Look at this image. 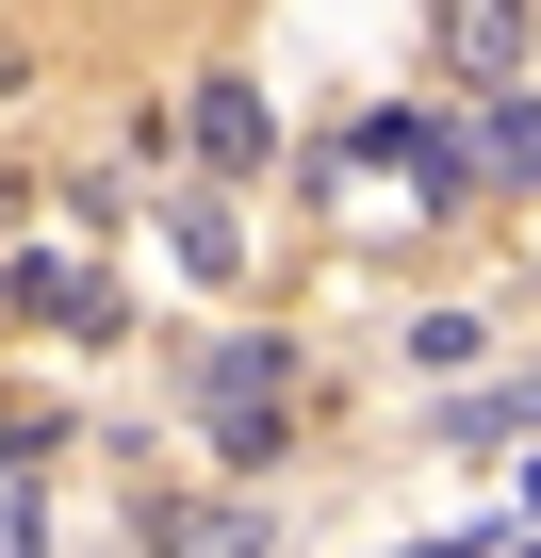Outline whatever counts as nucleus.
Returning a JSON list of instances; mask_svg holds the SVG:
<instances>
[{
    "label": "nucleus",
    "instance_id": "1",
    "mask_svg": "<svg viewBox=\"0 0 541 558\" xmlns=\"http://www.w3.org/2000/svg\"><path fill=\"white\" fill-rule=\"evenodd\" d=\"M296 345H262V329H230V345H197V427H213V460L230 476H262L296 444V378H280Z\"/></svg>",
    "mask_w": 541,
    "mask_h": 558
},
{
    "label": "nucleus",
    "instance_id": "2",
    "mask_svg": "<svg viewBox=\"0 0 541 558\" xmlns=\"http://www.w3.org/2000/svg\"><path fill=\"white\" fill-rule=\"evenodd\" d=\"M427 50L492 99V83H541V0H427Z\"/></svg>",
    "mask_w": 541,
    "mask_h": 558
},
{
    "label": "nucleus",
    "instance_id": "3",
    "mask_svg": "<svg viewBox=\"0 0 541 558\" xmlns=\"http://www.w3.org/2000/svg\"><path fill=\"white\" fill-rule=\"evenodd\" d=\"M132 542H148V558H262V542H280V509H262V493H148Z\"/></svg>",
    "mask_w": 541,
    "mask_h": 558
},
{
    "label": "nucleus",
    "instance_id": "4",
    "mask_svg": "<svg viewBox=\"0 0 541 558\" xmlns=\"http://www.w3.org/2000/svg\"><path fill=\"white\" fill-rule=\"evenodd\" d=\"M181 132H197V165H230V181H246L262 148H280V116H262V83H230V66L197 83V116H181Z\"/></svg>",
    "mask_w": 541,
    "mask_h": 558
},
{
    "label": "nucleus",
    "instance_id": "5",
    "mask_svg": "<svg viewBox=\"0 0 541 558\" xmlns=\"http://www.w3.org/2000/svg\"><path fill=\"white\" fill-rule=\"evenodd\" d=\"M476 181H541V83H492L476 99Z\"/></svg>",
    "mask_w": 541,
    "mask_h": 558
},
{
    "label": "nucleus",
    "instance_id": "6",
    "mask_svg": "<svg viewBox=\"0 0 541 558\" xmlns=\"http://www.w3.org/2000/svg\"><path fill=\"white\" fill-rule=\"evenodd\" d=\"M181 263L230 279V263H246V214H230V197H181Z\"/></svg>",
    "mask_w": 541,
    "mask_h": 558
},
{
    "label": "nucleus",
    "instance_id": "7",
    "mask_svg": "<svg viewBox=\"0 0 541 558\" xmlns=\"http://www.w3.org/2000/svg\"><path fill=\"white\" fill-rule=\"evenodd\" d=\"M525 411H541V395H459V411H443V427H459V444H508V427H525Z\"/></svg>",
    "mask_w": 541,
    "mask_h": 558
}]
</instances>
